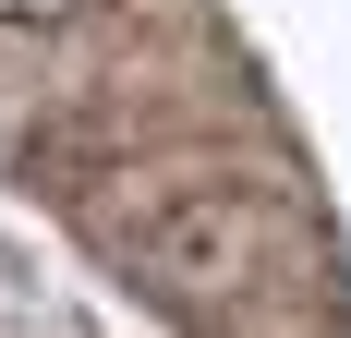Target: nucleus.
Instances as JSON below:
<instances>
[{"mask_svg": "<svg viewBox=\"0 0 351 338\" xmlns=\"http://www.w3.org/2000/svg\"><path fill=\"white\" fill-rule=\"evenodd\" d=\"M73 218H85V242H97L134 290H158V302H230L254 278H279L291 242H303V205H291L279 181H243V169H218V157L109 169V194H85Z\"/></svg>", "mask_w": 351, "mask_h": 338, "instance_id": "nucleus-1", "label": "nucleus"}, {"mask_svg": "<svg viewBox=\"0 0 351 338\" xmlns=\"http://www.w3.org/2000/svg\"><path fill=\"white\" fill-rule=\"evenodd\" d=\"M85 12H109V0H0V25H12V36H73Z\"/></svg>", "mask_w": 351, "mask_h": 338, "instance_id": "nucleus-2", "label": "nucleus"}]
</instances>
